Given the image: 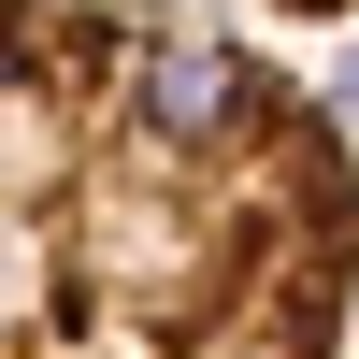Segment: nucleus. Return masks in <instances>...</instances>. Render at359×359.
Returning a JSON list of instances; mask_svg holds the SVG:
<instances>
[{"mask_svg":"<svg viewBox=\"0 0 359 359\" xmlns=\"http://www.w3.org/2000/svg\"><path fill=\"white\" fill-rule=\"evenodd\" d=\"M287 15H331V29H359V0H287Z\"/></svg>","mask_w":359,"mask_h":359,"instance_id":"obj_2","label":"nucleus"},{"mask_svg":"<svg viewBox=\"0 0 359 359\" xmlns=\"http://www.w3.org/2000/svg\"><path fill=\"white\" fill-rule=\"evenodd\" d=\"M359 144L187 0H0V359H345Z\"/></svg>","mask_w":359,"mask_h":359,"instance_id":"obj_1","label":"nucleus"}]
</instances>
